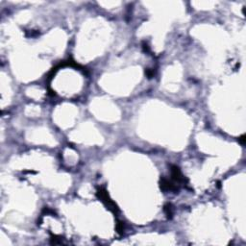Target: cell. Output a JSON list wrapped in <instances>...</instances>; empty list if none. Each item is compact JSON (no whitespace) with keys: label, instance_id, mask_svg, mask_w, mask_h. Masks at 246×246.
<instances>
[{"label":"cell","instance_id":"7a4b0ae2","mask_svg":"<svg viewBox=\"0 0 246 246\" xmlns=\"http://www.w3.org/2000/svg\"><path fill=\"white\" fill-rule=\"evenodd\" d=\"M164 211L166 212L167 216H168V217H171V215H172V209H171V206L167 204V205L164 207Z\"/></svg>","mask_w":246,"mask_h":246},{"label":"cell","instance_id":"3957f363","mask_svg":"<svg viewBox=\"0 0 246 246\" xmlns=\"http://www.w3.org/2000/svg\"><path fill=\"white\" fill-rule=\"evenodd\" d=\"M240 141H241V142H242V143H243V142H244V137H243V136H242V137H241V139H240Z\"/></svg>","mask_w":246,"mask_h":246},{"label":"cell","instance_id":"6da1fadb","mask_svg":"<svg viewBox=\"0 0 246 246\" xmlns=\"http://www.w3.org/2000/svg\"><path fill=\"white\" fill-rule=\"evenodd\" d=\"M97 196L105 203V205L108 207L109 210H111V211L113 212H115L117 211L116 205L110 199V197H109V195H108V193L106 192L105 190H103V189L98 190V191H97Z\"/></svg>","mask_w":246,"mask_h":246}]
</instances>
